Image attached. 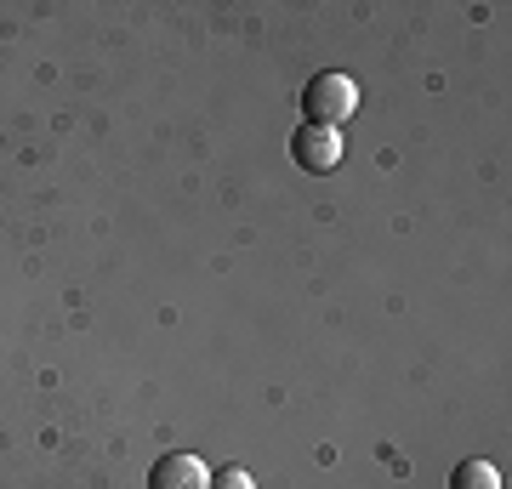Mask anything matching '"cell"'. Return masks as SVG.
Instances as JSON below:
<instances>
[{"label":"cell","instance_id":"cell-4","mask_svg":"<svg viewBox=\"0 0 512 489\" xmlns=\"http://www.w3.org/2000/svg\"><path fill=\"white\" fill-rule=\"evenodd\" d=\"M450 489H507V478H501V467H495V461H456Z\"/></svg>","mask_w":512,"mask_h":489},{"label":"cell","instance_id":"cell-3","mask_svg":"<svg viewBox=\"0 0 512 489\" xmlns=\"http://www.w3.org/2000/svg\"><path fill=\"white\" fill-rule=\"evenodd\" d=\"M205 484H211V467L194 450H165L148 467V489H205Z\"/></svg>","mask_w":512,"mask_h":489},{"label":"cell","instance_id":"cell-1","mask_svg":"<svg viewBox=\"0 0 512 489\" xmlns=\"http://www.w3.org/2000/svg\"><path fill=\"white\" fill-rule=\"evenodd\" d=\"M302 114H308V126H330L342 131L359 114V80L342 69H325L313 74L308 86H302Z\"/></svg>","mask_w":512,"mask_h":489},{"label":"cell","instance_id":"cell-2","mask_svg":"<svg viewBox=\"0 0 512 489\" xmlns=\"http://www.w3.org/2000/svg\"><path fill=\"white\" fill-rule=\"evenodd\" d=\"M291 160H296V171H308V177H330V171L342 165V131L296 126L291 131Z\"/></svg>","mask_w":512,"mask_h":489},{"label":"cell","instance_id":"cell-5","mask_svg":"<svg viewBox=\"0 0 512 489\" xmlns=\"http://www.w3.org/2000/svg\"><path fill=\"white\" fill-rule=\"evenodd\" d=\"M205 489H256V478H251L245 467H217Z\"/></svg>","mask_w":512,"mask_h":489}]
</instances>
